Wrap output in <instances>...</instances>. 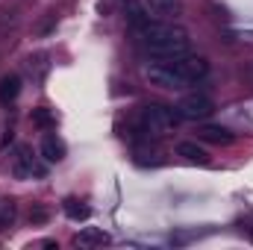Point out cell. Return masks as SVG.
<instances>
[{"label":"cell","mask_w":253,"mask_h":250,"mask_svg":"<svg viewBox=\"0 0 253 250\" xmlns=\"http://www.w3.org/2000/svg\"><path fill=\"white\" fill-rule=\"evenodd\" d=\"M132 30H135V39L141 42V47L150 56L177 59V56L189 53V36H186V30L174 27L171 21H156L147 12H132Z\"/></svg>","instance_id":"1"},{"label":"cell","mask_w":253,"mask_h":250,"mask_svg":"<svg viewBox=\"0 0 253 250\" xmlns=\"http://www.w3.org/2000/svg\"><path fill=\"white\" fill-rule=\"evenodd\" d=\"M180 121V115H177V109H168V106H159V103H150V106H144L141 109V115H138V126H141V132H147V135H168L174 126Z\"/></svg>","instance_id":"2"},{"label":"cell","mask_w":253,"mask_h":250,"mask_svg":"<svg viewBox=\"0 0 253 250\" xmlns=\"http://www.w3.org/2000/svg\"><path fill=\"white\" fill-rule=\"evenodd\" d=\"M144 77H147V83L150 85H156V88H165V91H183L189 83L174 71V65L171 62H153L144 68Z\"/></svg>","instance_id":"3"},{"label":"cell","mask_w":253,"mask_h":250,"mask_svg":"<svg viewBox=\"0 0 253 250\" xmlns=\"http://www.w3.org/2000/svg\"><path fill=\"white\" fill-rule=\"evenodd\" d=\"M212 112H215V103L206 94H200V91H191L177 103V115L186 118V121H206Z\"/></svg>","instance_id":"4"},{"label":"cell","mask_w":253,"mask_h":250,"mask_svg":"<svg viewBox=\"0 0 253 250\" xmlns=\"http://www.w3.org/2000/svg\"><path fill=\"white\" fill-rule=\"evenodd\" d=\"M165 62L174 65V71H177L186 83H197V80H203V77L209 74V62H206L203 56L183 53V56H177V59H165Z\"/></svg>","instance_id":"5"},{"label":"cell","mask_w":253,"mask_h":250,"mask_svg":"<svg viewBox=\"0 0 253 250\" xmlns=\"http://www.w3.org/2000/svg\"><path fill=\"white\" fill-rule=\"evenodd\" d=\"M144 12L156 21H174L183 15V0H147Z\"/></svg>","instance_id":"6"},{"label":"cell","mask_w":253,"mask_h":250,"mask_svg":"<svg viewBox=\"0 0 253 250\" xmlns=\"http://www.w3.org/2000/svg\"><path fill=\"white\" fill-rule=\"evenodd\" d=\"M15 174L21 180H33V177H44V165L36 162V156L27 150V147H18V156H15Z\"/></svg>","instance_id":"7"},{"label":"cell","mask_w":253,"mask_h":250,"mask_svg":"<svg viewBox=\"0 0 253 250\" xmlns=\"http://www.w3.org/2000/svg\"><path fill=\"white\" fill-rule=\"evenodd\" d=\"M42 156H44V162H62L65 156H68V147H65V141L59 135H44Z\"/></svg>","instance_id":"8"},{"label":"cell","mask_w":253,"mask_h":250,"mask_svg":"<svg viewBox=\"0 0 253 250\" xmlns=\"http://www.w3.org/2000/svg\"><path fill=\"white\" fill-rule=\"evenodd\" d=\"M18 94H21V77L18 74H6L0 80V103L9 106V103L18 100Z\"/></svg>","instance_id":"9"},{"label":"cell","mask_w":253,"mask_h":250,"mask_svg":"<svg viewBox=\"0 0 253 250\" xmlns=\"http://www.w3.org/2000/svg\"><path fill=\"white\" fill-rule=\"evenodd\" d=\"M177 156H183V159L191 162V165H209V153H206L200 144H194V141L177 144Z\"/></svg>","instance_id":"10"},{"label":"cell","mask_w":253,"mask_h":250,"mask_svg":"<svg viewBox=\"0 0 253 250\" xmlns=\"http://www.w3.org/2000/svg\"><path fill=\"white\" fill-rule=\"evenodd\" d=\"M200 138H203V141H212V144H230V141H233V132H230L227 126L206 124V126H200Z\"/></svg>","instance_id":"11"},{"label":"cell","mask_w":253,"mask_h":250,"mask_svg":"<svg viewBox=\"0 0 253 250\" xmlns=\"http://www.w3.org/2000/svg\"><path fill=\"white\" fill-rule=\"evenodd\" d=\"M106 242H109V236L100 230H83L77 236V245H83V248H94V245H106Z\"/></svg>","instance_id":"12"},{"label":"cell","mask_w":253,"mask_h":250,"mask_svg":"<svg viewBox=\"0 0 253 250\" xmlns=\"http://www.w3.org/2000/svg\"><path fill=\"white\" fill-rule=\"evenodd\" d=\"M62 206H65V215H68L71 221H85V218L91 215V212H88V206H83V203H80V200H74V197H68Z\"/></svg>","instance_id":"13"},{"label":"cell","mask_w":253,"mask_h":250,"mask_svg":"<svg viewBox=\"0 0 253 250\" xmlns=\"http://www.w3.org/2000/svg\"><path fill=\"white\" fill-rule=\"evenodd\" d=\"M12 221H15V206L12 203H0V230L12 227Z\"/></svg>","instance_id":"14"},{"label":"cell","mask_w":253,"mask_h":250,"mask_svg":"<svg viewBox=\"0 0 253 250\" xmlns=\"http://www.w3.org/2000/svg\"><path fill=\"white\" fill-rule=\"evenodd\" d=\"M33 121H36L39 126H53V124H56V121H53V115H50L47 109H36V112H33Z\"/></svg>","instance_id":"15"},{"label":"cell","mask_w":253,"mask_h":250,"mask_svg":"<svg viewBox=\"0 0 253 250\" xmlns=\"http://www.w3.org/2000/svg\"><path fill=\"white\" fill-rule=\"evenodd\" d=\"M44 218H47V212H44V209H33V212H30V221H36V224H39V221H44Z\"/></svg>","instance_id":"16"},{"label":"cell","mask_w":253,"mask_h":250,"mask_svg":"<svg viewBox=\"0 0 253 250\" xmlns=\"http://www.w3.org/2000/svg\"><path fill=\"white\" fill-rule=\"evenodd\" d=\"M126 3H132V0H126Z\"/></svg>","instance_id":"17"}]
</instances>
